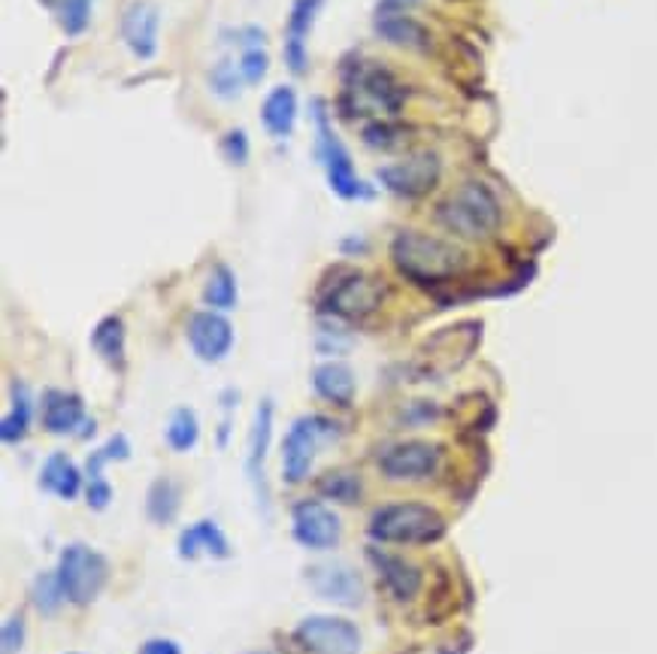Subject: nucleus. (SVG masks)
I'll return each mask as SVG.
<instances>
[{"instance_id":"obj_26","label":"nucleus","mask_w":657,"mask_h":654,"mask_svg":"<svg viewBox=\"0 0 657 654\" xmlns=\"http://www.w3.org/2000/svg\"><path fill=\"white\" fill-rule=\"evenodd\" d=\"M91 346L115 370H125V325L118 315H106L91 334Z\"/></svg>"},{"instance_id":"obj_16","label":"nucleus","mask_w":657,"mask_h":654,"mask_svg":"<svg viewBox=\"0 0 657 654\" xmlns=\"http://www.w3.org/2000/svg\"><path fill=\"white\" fill-rule=\"evenodd\" d=\"M370 561L376 566V573H380L382 585L388 588L397 604H412L421 591V585H424V576H421V570L416 564H409L406 557H397V554L382 552V549H370Z\"/></svg>"},{"instance_id":"obj_37","label":"nucleus","mask_w":657,"mask_h":654,"mask_svg":"<svg viewBox=\"0 0 657 654\" xmlns=\"http://www.w3.org/2000/svg\"><path fill=\"white\" fill-rule=\"evenodd\" d=\"M86 500L94 512H103L110 500H113V488L103 476H89V485H86Z\"/></svg>"},{"instance_id":"obj_34","label":"nucleus","mask_w":657,"mask_h":654,"mask_svg":"<svg viewBox=\"0 0 657 654\" xmlns=\"http://www.w3.org/2000/svg\"><path fill=\"white\" fill-rule=\"evenodd\" d=\"M267 67H270V55H267L264 46H249V49H242L240 70L242 79H246L249 86H258V82L264 79Z\"/></svg>"},{"instance_id":"obj_17","label":"nucleus","mask_w":657,"mask_h":654,"mask_svg":"<svg viewBox=\"0 0 657 654\" xmlns=\"http://www.w3.org/2000/svg\"><path fill=\"white\" fill-rule=\"evenodd\" d=\"M43 428L49 433H73V430H82V437L91 433L89 418H86V406L79 401L77 394H67V391H46L43 394Z\"/></svg>"},{"instance_id":"obj_5","label":"nucleus","mask_w":657,"mask_h":654,"mask_svg":"<svg viewBox=\"0 0 657 654\" xmlns=\"http://www.w3.org/2000/svg\"><path fill=\"white\" fill-rule=\"evenodd\" d=\"M340 433V425L325 416L297 418L288 428V433H285V442H282V478L288 485L304 482L309 476V470H313L316 454L330 442H337Z\"/></svg>"},{"instance_id":"obj_35","label":"nucleus","mask_w":657,"mask_h":654,"mask_svg":"<svg viewBox=\"0 0 657 654\" xmlns=\"http://www.w3.org/2000/svg\"><path fill=\"white\" fill-rule=\"evenodd\" d=\"M22 645H25V618L10 616L3 621V630H0V652L19 654Z\"/></svg>"},{"instance_id":"obj_32","label":"nucleus","mask_w":657,"mask_h":654,"mask_svg":"<svg viewBox=\"0 0 657 654\" xmlns=\"http://www.w3.org/2000/svg\"><path fill=\"white\" fill-rule=\"evenodd\" d=\"M242 82H246V79H242L240 64L218 61L213 70H209V89H213L215 98H222V101H234V98H240Z\"/></svg>"},{"instance_id":"obj_24","label":"nucleus","mask_w":657,"mask_h":654,"mask_svg":"<svg viewBox=\"0 0 657 654\" xmlns=\"http://www.w3.org/2000/svg\"><path fill=\"white\" fill-rule=\"evenodd\" d=\"M313 388L321 401L333 403V406H349L354 401V373L340 361H328V364L316 367Z\"/></svg>"},{"instance_id":"obj_3","label":"nucleus","mask_w":657,"mask_h":654,"mask_svg":"<svg viewBox=\"0 0 657 654\" xmlns=\"http://www.w3.org/2000/svg\"><path fill=\"white\" fill-rule=\"evenodd\" d=\"M445 533L443 516L428 504H388L370 516V537L394 545H421L437 542Z\"/></svg>"},{"instance_id":"obj_11","label":"nucleus","mask_w":657,"mask_h":654,"mask_svg":"<svg viewBox=\"0 0 657 654\" xmlns=\"http://www.w3.org/2000/svg\"><path fill=\"white\" fill-rule=\"evenodd\" d=\"M385 301V285L380 279L367 277V273H349L342 277L325 297V309L330 315H340V318H367L382 306Z\"/></svg>"},{"instance_id":"obj_21","label":"nucleus","mask_w":657,"mask_h":654,"mask_svg":"<svg viewBox=\"0 0 657 654\" xmlns=\"http://www.w3.org/2000/svg\"><path fill=\"white\" fill-rule=\"evenodd\" d=\"M177 552L179 557H185V561H194V557H201L203 552H209V557H228L230 545L228 537L222 533V528H218L215 521H197V525H191L189 530H182Z\"/></svg>"},{"instance_id":"obj_13","label":"nucleus","mask_w":657,"mask_h":654,"mask_svg":"<svg viewBox=\"0 0 657 654\" xmlns=\"http://www.w3.org/2000/svg\"><path fill=\"white\" fill-rule=\"evenodd\" d=\"M354 98L367 101L373 110L385 115H397L404 106V89L397 82V76L385 67V64H358L352 74V91Z\"/></svg>"},{"instance_id":"obj_28","label":"nucleus","mask_w":657,"mask_h":654,"mask_svg":"<svg viewBox=\"0 0 657 654\" xmlns=\"http://www.w3.org/2000/svg\"><path fill=\"white\" fill-rule=\"evenodd\" d=\"M167 446L173 449V452H191L197 440H201V425H197V416H194V409L189 406H179L177 413L170 416L167 421Z\"/></svg>"},{"instance_id":"obj_19","label":"nucleus","mask_w":657,"mask_h":654,"mask_svg":"<svg viewBox=\"0 0 657 654\" xmlns=\"http://www.w3.org/2000/svg\"><path fill=\"white\" fill-rule=\"evenodd\" d=\"M273 440V401H261L254 409L252 433H249V476L264 497V461Z\"/></svg>"},{"instance_id":"obj_22","label":"nucleus","mask_w":657,"mask_h":654,"mask_svg":"<svg viewBox=\"0 0 657 654\" xmlns=\"http://www.w3.org/2000/svg\"><path fill=\"white\" fill-rule=\"evenodd\" d=\"M376 34L382 40H388L392 46H404V49H416V52H428L430 49V34L428 27L416 22L412 15L406 13H394V15H376Z\"/></svg>"},{"instance_id":"obj_38","label":"nucleus","mask_w":657,"mask_h":654,"mask_svg":"<svg viewBox=\"0 0 657 654\" xmlns=\"http://www.w3.org/2000/svg\"><path fill=\"white\" fill-rule=\"evenodd\" d=\"M139 654H182V649L173 640L155 636V640H146L139 645Z\"/></svg>"},{"instance_id":"obj_31","label":"nucleus","mask_w":657,"mask_h":654,"mask_svg":"<svg viewBox=\"0 0 657 654\" xmlns=\"http://www.w3.org/2000/svg\"><path fill=\"white\" fill-rule=\"evenodd\" d=\"M31 600H34V606L43 616H55L64 600H67L61 591V582H58V573H39L34 585H31Z\"/></svg>"},{"instance_id":"obj_14","label":"nucleus","mask_w":657,"mask_h":654,"mask_svg":"<svg viewBox=\"0 0 657 654\" xmlns=\"http://www.w3.org/2000/svg\"><path fill=\"white\" fill-rule=\"evenodd\" d=\"M189 346L206 364L225 361L234 349V327L218 309H201L189 318Z\"/></svg>"},{"instance_id":"obj_39","label":"nucleus","mask_w":657,"mask_h":654,"mask_svg":"<svg viewBox=\"0 0 657 654\" xmlns=\"http://www.w3.org/2000/svg\"><path fill=\"white\" fill-rule=\"evenodd\" d=\"M421 0H380L376 15H394V13H409L412 7H418Z\"/></svg>"},{"instance_id":"obj_27","label":"nucleus","mask_w":657,"mask_h":654,"mask_svg":"<svg viewBox=\"0 0 657 654\" xmlns=\"http://www.w3.org/2000/svg\"><path fill=\"white\" fill-rule=\"evenodd\" d=\"M203 303L209 306V309H230V306H237V277H234V270L228 264H215L209 279H206V285H203Z\"/></svg>"},{"instance_id":"obj_15","label":"nucleus","mask_w":657,"mask_h":654,"mask_svg":"<svg viewBox=\"0 0 657 654\" xmlns=\"http://www.w3.org/2000/svg\"><path fill=\"white\" fill-rule=\"evenodd\" d=\"M158 27H161V10L155 0H131L122 13V37L127 49L139 61H149L158 52Z\"/></svg>"},{"instance_id":"obj_29","label":"nucleus","mask_w":657,"mask_h":654,"mask_svg":"<svg viewBox=\"0 0 657 654\" xmlns=\"http://www.w3.org/2000/svg\"><path fill=\"white\" fill-rule=\"evenodd\" d=\"M31 397H27L25 385H13V409L3 416L0 421V440L7 442V446H13L27 433L31 428Z\"/></svg>"},{"instance_id":"obj_8","label":"nucleus","mask_w":657,"mask_h":654,"mask_svg":"<svg viewBox=\"0 0 657 654\" xmlns=\"http://www.w3.org/2000/svg\"><path fill=\"white\" fill-rule=\"evenodd\" d=\"M380 182L385 189L397 194V198H424L430 191L440 185V177H443V161L440 155L433 151H416L404 161L397 164H385L380 167Z\"/></svg>"},{"instance_id":"obj_20","label":"nucleus","mask_w":657,"mask_h":654,"mask_svg":"<svg viewBox=\"0 0 657 654\" xmlns=\"http://www.w3.org/2000/svg\"><path fill=\"white\" fill-rule=\"evenodd\" d=\"M39 488L61 497V500H77L79 490H82V473L67 454L55 452L46 458V464L39 470Z\"/></svg>"},{"instance_id":"obj_18","label":"nucleus","mask_w":657,"mask_h":654,"mask_svg":"<svg viewBox=\"0 0 657 654\" xmlns=\"http://www.w3.org/2000/svg\"><path fill=\"white\" fill-rule=\"evenodd\" d=\"M325 0H294L288 15V25H285V64H288L291 74H306V64H309V55H306V34L316 22L318 10H321Z\"/></svg>"},{"instance_id":"obj_12","label":"nucleus","mask_w":657,"mask_h":654,"mask_svg":"<svg viewBox=\"0 0 657 654\" xmlns=\"http://www.w3.org/2000/svg\"><path fill=\"white\" fill-rule=\"evenodd\" d=\"M291 533L306 549L325 552L342 540V521L321 500H301L291 509Z\"/></svg>"},{"instance_id":"obj_7","label":"nucleus","mask_w":657,"mask_h":654,"mask_svg":"<svg viewBox=\"0 0 657 654\" xmlns=\"http://www.w3.org/2000/svg\"><path fill=\"white\" fill-rule=\"evenodd\" d=\"M316 127H318V155L325 164V177H328L330 191L342 198V201H354V198H367V185L354 173V164L349 149L342 146L340 137L333 134L328 115L316 106Z\"/></svg>"},{"instance_id":"obj_23","label":"nucleus","mask_w":657,"mask_h":654,"mask_svg":"<svg viewBox=\"0 0 657 654\" xmlns=\"http://www.w3.org/2000/svg\"><path fill=\"white\" fill-rule=\"evenodd\" d=\"M261 122L267 134L273 137H291L294 122H297V91L291 86H276L261 103Z\"/></svg>"},{"instance_id":"obj_9","label":"nucleus","mask_w":657,"mask_h":654,"mask_svg":"<svg viewBox=\"0 0 657 654\" xmlns=\"http://www.w3.org/2000/svg\"><path fill=\"white\" fill-rule=\"evenodd\" d=\"M443 464V449L428 440L394 442L380 454V470L394 482L430 478Z\"/></svg>"},{"instance_id":"obj_1","label":"nucleus","mask_w":657,"mask_h":654,"mask_svg":"<svg viewBox=\"0 0 657 654\" xmlns=\"http://www.w3.org/2000/svg\"><path fill=\"white\" fill-rule=\"evenodd\" d=\"M392 258L404 277L416 279L421 285L455 279L467 267V252L461 246L421 230H400L392 243Z\"/></svg>"},{"instance_id":"obj_36","label":"nucleus","mask_w":657,"mask_h":654,"mask_svg":"<svg viewBox=\"0 0 657 654\" xmlns=\"http://www.w3.org/2000/svg\"><path fill=\"white\" fill-rule=\"evenodd\" d=\"M222 151H225V158H228L230 164H237V167H242V164L249 161V137H246V131H228L225 137H222Z\"/></svg>"},{"instance_id":"obj_6","label":"nucleus","mask_w":657,"mask_h":654,"mask_svg":"<svg viewBox=\"0 0 657 654\" xmlns=\"http://www.w3.org/2000/svg\"><path fill=\"white\" fill-rule=\"evenodd\" d=\"M294 642L306 654H361V630L340 616H309L294 628Z\"/></svg>"},{"instance_id":"obj_2","label":"nucleus","mask_w":657,"mask_h":654,"mask_svg":"<svg viewBox=\"0 0 657 654\" xmlns=\"http://www.w3.org/2000/svg\"><path fill=\"white\" fill-rule=\"evenodd\" d=\"M437 222L461 239H485L500 227L503 210L485 182H464L437 206Z\"/></svg>"},{"instance_id":"obj_33","label":"nucleus","mask_w":657,"mask_h":654,"mask_svg":"<svg viewBox=\"0 0 657 654\" xmlns=\"http://www.w3.org/2000/svg\"><path fill=\"white\" fill-rule=\"evenodd\" d=\"M94 0H58V19L67 37H79L91 22Z\"/></svg>"},{"instance_id":"obj_25","label":"nucleus","mask_w":657,"mask_h":654,"mask_svg":"<svg viewBox=\"0 0 657 654\" xmlns=\"http://www.w3.org/2000/svg\"><path fill=\"white\" fill-rule=\"evenodd\" d=\"M179 506H182V485H179L177 478L161 476L155 478L152 488L146 494V512H149V521L152 525H173L179 516Z\"/></svg>"},{"instance_id":"obj_4","label":"nucleus","mask_w":657,"mask_h":654,"mask_svg":"<svg viewBox=\"0 0 657 654\" xmlns=\"http://www.w3.org/2000/svg\"><path fill=\"white\" fill-rule=\"evenodd\" d=\"M55 573L67 604L89 606L101 597L110 582V561L86 542H73L61 552Z\"/></svg>"},{"instance_id":"obj_10","label":"nucleus","mask_w":657,"mask_h":654,"mask_svg":"<svg viewBox=\"0 0 657 654\" xmlns=\"http://www.w3.org/2000/svg\"><path fill=\"white\" fill-rule=\"evenodd\" d=\"M309 588L333 606H361L367 600V585L361 579V573L346 561H321L306 570Z\"/></svg>"},{"instance_id":"obj_30","label":"nucleus","mask_w":657,"mask_h":654,"mask_svg":"<svg viewBox=\"0 0 657 654\" xmlns=\"http://www.w3.org/2000/svg\"><path fill=\"white\" fill-rule=\"evenodd\" d=\"M318 490L330 497V500H340V504H358L361 494H364V482L361 476H354L349 470H337L318 482Z\"/></svg>"}]
</instances>
